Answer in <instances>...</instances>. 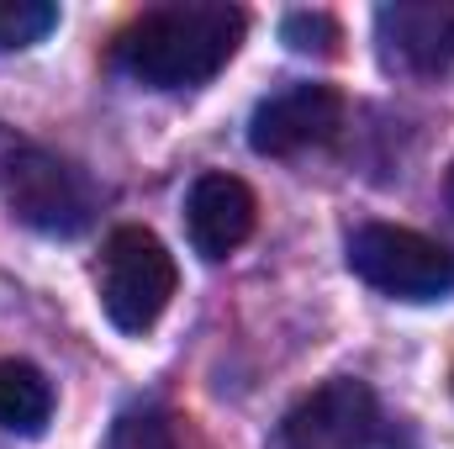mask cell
Wrapping results in <instances>:
<instances>
[{"label":"cell","mask_w":454,"mask_h":449,"mask_svg":"<svg viewBox=\"0 0 454 449\" xmlns=\"http://www.w3.org/2000/svg\"><path fill=\"white\" fill-rule=\"evenodd\" d=\"M375 37L386 59L407 75H444L454 64V5L444 0H396L375 11Z\"/></svg>","instance_id":"obj_7"},{"label":"cell","mask_w":454,"mask_h":449,"mask_svg":"<svg viewBox=\"0 0 454 449\" xmlns=\"http://www.w3.org/2000/svg\"><path fill=\"white\" fill-rule=\"evenodd\" d=\"M450 207H454V169H450Z\"/></svg>","instance_id":"obj_13"},{"label":"cell","mask_w":454,"mask_h":449,"mask_svg":"<svg viewBox=\"0 0 454 449\" xmlns=\"http://www.w3.org/2000/svg\"><path fill=\"white\" fill-rule=\"evenodd\" d=\"M348 270L402 302H439L454 291V254L412 227L396 223H364L348 238Z\"/></svg>","instance_id":"obj_5"},{"label":"cell","mask_w":454,"mask_h":449,"mask_svg":"<svg viewBox=\"0 0 454 449\" xmlns=\"http://www.w3.org/2000/svg\"><path fill=\"white\" fill-rule=\"evenodd\" d=\"M343 127V96L333 85H286L280 96L259 101L248 116V148L264 159H296L307 148L333 143Z\"/></svg>","instance_id":"obj_6"},{"label":"cell","mask_w":454,"mask_h":449,"mask_svg":"<svg viewBox=\"0 0 454 449\" xmlns=\"http://www.w3.org/2000/svg\"><path fill=\"white\" fill-rule=\"evenodd\" d=\"M180 286L175 254L148 227H116L101 248V307L121 334H148Z\"/></svg>","instance_id":"obj_4"},{"label":"cell","mask_w":454,"mask_h":449,"mask_svg":"<svg viewBox=\"0 0 454 449\" xmlns=\"http://www.w3.org/2000/svg\"><path fill=\"white\" fill-rule=\"evenodd\" d=\"M106 449H180V434H175V418H169V413H159V407H132V413L116 418Z\"/></svg>","instance_id":"obj_12"},{"label":"cell","mask_w":454,"mask_h":449,"mask_svg":"<svg viewBox=\"0 0 454 449\" xmlns=\"http://www.w3.org/2000/svg\"><path fill=\"white\" fill-rule=\"evenodd\" d=\"M0 191H5V207L37 232H53V238H74L96 223V185L80 164L48 154V148H11L0 159Z\"/></svg>","instance_id":"obj_3"},{"label":"cell","mask_w":454,"mask_h":449,"mask_svg":"<svg viewBox=\"0 0 454 449\" xmlns=\"http://www.w3.org/2000/svg\"><path fill=\"white\" fill-rule=\"evenodd\" d=\"M53 418V386L27 359H0V429L43 434Z\"/></svg>","instance_id":"obj_9"},{"label":"cell","mask_w":454,"mask_h":449,"mask_svg":"<svg viewBox=\"0 0 454 449\" xmlns=\"http://www.w3.org/2000/svg\"><path fill=\"white\" fill-rule=\"evenodd\" d=\"M59 27V5L48 0H0V53L32 48Z\"/></svg>","instance_id":"obj_10"},{"label":"cell","mask_w":454,"mask_h":449,"mask_svg":"<svg viewBox=\"0 0 454 449\" xmlns=\"http://www.w3.org/2000/svg\"><path fill=\"white\" fill-rule=\"evenodd\" d=\"M248 16L227 0H175L132 16L112 48V64L148 91L207 85L238 53Z\"/></svg>","instance_id":"obj_1"},{"label":"cell","mask_w":454,"mask_h":449,"mask_svg":"<svg viewBox=\"0 0 454 449\" xmlns=\"http://www.w3.org/2000/svg\"><path fill=\"white\" fill-rule=\"evenodd\" d=\"M280 37L291 43V53H307V59H339L343 48V27L328 11H291L280 21Z\"/></svg>","instance_id":"obj_11"},{"label":"cell","mask_w":454,"mask_h":449,"mask_svg":"<svg viewBox=\"0 0 454 449\" xmlns=\"http://www.w3.org/2000/svg\"><path fill=\"white\" fill-rule=\"evenodd\" d=\"M259 223V201H254V191L238 180V175H223V169H212V175H201L196 185H191V196H185V232H191V248L201 254V259H227L232 248H243L248 243V232Z\"/></svg>","instance_id":"obj_8"},{"label":"cell","mask_w":454,"mask_h":449,"mask_svg":"<svg viewBox=\"0 0 454 449\" xmlns=\"http://www.w3.org/2000/svg\"><path fill=\"white\" fill-rule=\"evenodd\" d=\"M270 449H418V439L380 407V397L364 381L339 375L307 391L280 418Z\"/></svg>","instance_id":"obj_2"}]
</instances>
